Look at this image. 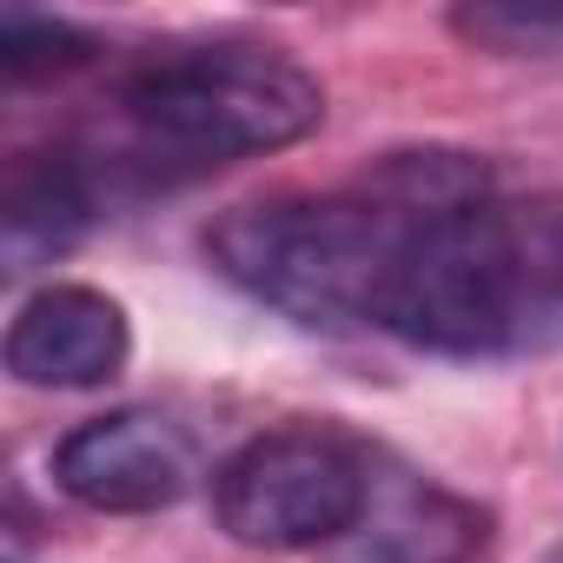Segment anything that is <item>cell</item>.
I'll return each instance as SVG.
<instances>
[{
	"label": "cell",
	"instance_id": "obj_1",
	"mask_svg": "<svg viewBox=\"0 0 563 563\" xmlns=\"http://www.w3.org/2000/svg\"><path fill=\"white\" fill-rule=\"evenodd\" d=\"M497 199L490 166L451 146L385 153L352 192H278L212 219L206 258L219 278L306 332L372 325L398 245L424 206Z\"/></svg>",
	"mask_w": 563,
	"mask_h": 563
},
{
	"label": "cell",
	"instance_id": "obj_2",
	"mask_svg": "<svg viewBox=\"0 0 563 563\" xmlns=\"http://www.w3.org/2000/svg\"><path fill=\"white\" fill-rule=\"evenodd\" d=\"M325 120V87L265 41H192L146 54L113 87V166L206 173L299 146Z\"/></svg>",
	"mask_w": 563,
	"mask_h": 563
},
{
	"label": "cell",
	"instance_id": "obj_3",
	"mask_svg": "<svg viewBox=\"0 0 563 563\" xmlns=\"http://www.w3.org/2000/svg\"><path fill=\"white\" fill-rule=\"evenodd\" d=\"M378 332L438 358H497L530 345V286L517 206H424L378 299Z\"/></svg>",
	"mask_w": 563,
	"mask_h": 563
},
{
	"label": "cell",
	"instance_id": "obj_4",
	"mask_svg": "<svg viewBox=\"0 0 563 563\" xmlns=\"http://www.w3.org/2000/svg\"><path fill=\"white\" fill-rule=\"evenodd\" d=\"M372 444L332 424H286L239 444L212 477L219 530L245 550H339L365 517Z\"/></svg>",
	"mask_w": 563,
	"mask_h": 563
},
{
	"label": "cell",
	"instance_id": "obj_5",
	"mask_svg": "<svg viewBox=\"0 0 563 563\" xmlns=\"http://www.w3.org/2000/svg\"><path fill=\"white\" fill-rule=\"evenodd\" d=\"M192 477H199V451H192L186 424H173L166 411L87 418L54 451V484L74 504L107 510V517L166 510V504H179L192 490Z\"/></svg>",
	"mask_w": 563,
	"mask_h": 563
},
{
	"label": "cell",
	"instance_id": "obj_6",
	"mask_svg": "<svg viewBox=\"0 0 563 563\" xmlns=\"http://www.w3.org/2000/svg\"><path fill=\"white\" fill-rule=\"evenodd\" d=\"M490 543V510L444 490L438 477L398 464V457H372V490H365V517L352 523V537L332 550L339 563H477Z\"/></svg>",
	"mask_w": 563,
	"mask_h": 563
},
{
	"label": "cell",
	"instance_id": "obj_7",
	"mask_svg": "<svg viewBox=\"0 0 563 563\" xmlns=\"http://www.w3.org/2000/svg\"><path fill=\"white\" fill-rule=\"evenodd\" d=\"M133 352L126 306L100 286H41L8 325V372L34 391H93Z\"/></svg>",
	"mask_w": 563,
	"mask_h": 563
},
{
	"label": "cell",
	"instance_id": "obj_8",
	"mask_svg": "<svg viewBox=\"0 0 563 563\" xmlns=\"http://www.w3.org/2000/svg\"><path fill=\"white\" fill-rule=\"evenodd\" d=\"M100 219V173L80 153H34L14 166L8 199H0V245L8 265L27 272L54 252H67Z\"/></svg>",
	"mask_w": 563,
	"mask_h": 563
},
{
	"label": "cell",
	"instance_id": "obj_9",
	"mask_svg": "<svg viewBox=\"0 0 563 563\" xmlns=\"http://www.w3.org/2000/svg\"><path fill=\"white\" fill-rule=\"evenodd\" d=\"M93 54V34H80L74 21L60 14H0V67H8V80H47V74H67Z\"/></svg>",
	"mask_w": 563,
	"mask_h": 563
},
{
	"label": "cell",
	"instance_id": "obj_10",
	"mask_svg": "<svg viewBox=\"0 0 563 563\" xmlns=\"http://www.w3.org/2000/svg\"><path fill=\"white\" fill-rule=\"evenodd\" d=\"M451 27L490 54H563V8H457Z\"/></svg>",
	"mask_w": 563,
	"mask_h": 563
},
{
	"label": "cell",
	"instance_id": "obj_11",
	"mask_svg": "<svg viewBox=\"0 0 563 563\" xmlns=\"http://www.w3.org/2000/svg\"><path fill=\"white\" fill-rule=\"evenodd\" d=\"M543 563H563V543H556V550H550V556H543Z\"/></svg>",
	"mask_w": 563,
	"mask_h": 563
}]
</instances>
